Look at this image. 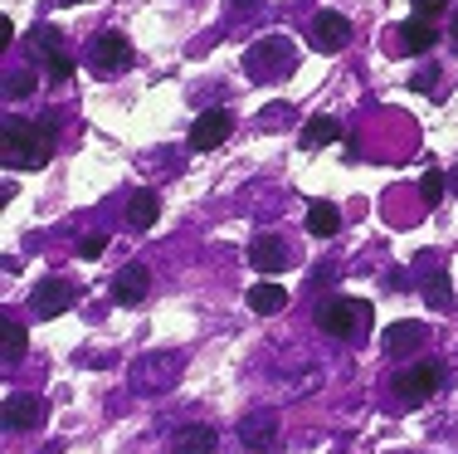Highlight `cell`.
Returning <instances> with one entry per match:
<instances>
[{
    "label": "cell",
    "mask_w": 458,
    "mask_h": 454,
    "mask_svg": "<svg viewBox=\"0 0 458 454\" xmlns=\"http://www.w3.org/2000/svg\"><path fill=\"white\" fill-rule=\"evenodd\" d=\"M49 151H54V123H45V127L5 123V133H0V157H5V167L39 171V167H49Z\"/></svg>",
    "instance_id": "1"
},
{
    "label": "cell",
    "mask_w": 458,
    "mask_h": 454,
    "mask_svg": "<svg viewBox=\"0 0 458 454\" xmlns=\"http://www.w3.org/2000/svg\"><path fill=\"white\" fill-rule=\"evenodd\" d=\"M298 69V49H293L288 35H264L244 49V73L254 83H278Z\"/></svg>",
    "instance_id": "2"
},
{
    "label": "cell",
    "mask_w": 458,
    "mask_h": 454,
    "mask_svg": "<svg viewBox=\"0 0 458 454\" xmlns=\"http://www.w3.org/2000/svg\"><path fill=\"white\" fill-rule=\"evenodd\" d=\"M312 318H318V328L327 332V338H356V332L366 328V318H370V308L361 298H322L318 303V313H312Z\"/></svg>",
    "instance_id": "3"
},
{
    "label": "cell",
    "mask_w": 458,
    "mask_h": 454,
    "mask_svg": "<svg viewBox=\"0 0 458 454\" xmlns=\"http://www.w3.org/2000/svg\"><path fill=\"white\" fill-rule=\"evenodd\" d=\"M181 366H185L181 352H147L132 362V386L147 396H157V391H166V386H176Z\"/></svg>",
    "instance_id": "4"
},
{
    "label": "cell",
    "mask_w": 458,
    "mask_h": 454,
    "mask_svg": "<svg viewBox=\"0 0 458 454\" xmlns=\"http://www.w3.org/2000/svg\"><path fill=\"white\" fill-rule=\"evenodd\" d=\"M390 386H395V401L400 406H424V401H434V396H439L444 366L439 362H420V366H410V372H400Z\"/></svg>",
    "instance_id": "5"
},
{
    "label": "cell",
    "mask_w": 458,
    "mask_h": 454,
    "mask_svg": "<svg viewBox=\"0 0 458 454\" xmlns=\"http://www.w3.org/2000/svg\"><path fill=\"white\" fill-rule=\"evenodd\" d=\"M89 64L93 73H117L132 64V45H127V35H117V30H107V35H93L89 39Z\"/></svg>",
    "instance_id": "6"
},
{
    "label": "cell",
    "mask_w": 458,
    "mask_h": 454,
    "mask_svg": "<svg viewBox=\"0 0 458 454\" xmlns=\"http://www.w3.org/2000/svg\"><path fill=\"white\" fill-rule=\"evenodd\" d=\"M283 425H278V410H249L244 420H239V440H244L254 454H268L278 445Z\"/></svg>",
    "instance_id": "7"
},
{
    "label": "cell",
    "mask_w": 458,
    "mask_h": 454,
    "mask_svg": "<svg viewBox=\"0 0 458 454\" xmlns=\"http://www.w3.org/2000/svg\"><path fill=\"white\" fill-rule=\"evenodd\" d=\"M229 133H234V113H225V107H215V113H200L191 127V147L195 151H215L229 142Z\"/></svg>",
    "instance_id": "8"
},
{
    "label": "cell",
    "mask_w": 458,
    "mask_h": 454,
    "mask_svg": "<svg viewBox=\"0 0 458 454\" xmlns=\"http://www.w3.org/2000/svg\"><path fill=\"white\" fill-rule=\"evenodd\" d=\"M346 45H352V20L336 15V10H322V15L312 20V49H322V54H342Z\"/></svg>",
    "instance_id": "9"
},
{
    "label": "cell",
    "mask_w": 458,
    "mask_h": 454,
    "mask_svg": "<svg viewBox=\"0 0 458 454\" xmlns=\"http://www.w3.org/2000/svg\"><path fill=\"white\" fill-rule=\"evenodd\" d=\"M30 308L39 313V318H59V313L73 308V284H64V278H39L35 294H30Z\"/></svg>",
    "instance_id": "10"
},
{
    "label": "cell",
    "mask_w": 458,
    "mask_h": 454,
    "mask_svg": "<svg viewBox=\"0 0 458 454\" xmlns=\"http://www.w3.org/2000/svg\"><path fill=\"white\" fill-rule=\"evenodd\" d=\"M5 430H35V425H45V401L39 396H25V391H15V396H5Z\"/></svg>",
    "instance_id": "11"
},
{
    "label": "cell",
    "mask_w": 458,
    "mask_h": 454,
    "mask_svg": "<svg viewBox=\"0 0 458 454\" xmlns=\"http://www.w3.org/2000/svg\"><path fill=\"white\" fill-rule=\"evenodd\" d=\"M147 288H151V269H147V264H127V269H117V278H113V298L123 303V308H137V303L147 298Z\"/></svg>",
    "instance_id": "12"
},
{
    "label": "cell",
    "mask_w": 458,
    "mask_h": 454,
    "mask_svg": "<svg viewBox=\"0 0 458 454\" xmlns=\"http://www.w3.org/2000/svg\"><path fill=\"white\" fill-rule=\"evenodd\" d=\"M302 151H322V147H332V142H342V117H332V113H312L308 123H302Z\"/></svg>",
    "instance_id": "13"
},
{
    "label": "cell",
    "mask_w": 458,
    "mask_h": 454,
    "mask_svg": "<svg viewBox=\"0 0 458 454\" xmlns=\"http://www.w3.org/2000/svg\"><path fill=\"white\" fill-rule=\"evenodd\" d=\"M249 264H254V269H264V274H278V269L288 264V244H283L274 230L254 235V244H249Z\"/></svg>",
    "instance_id": "14"
},
{
    "label": "cell",
    "mask_w": 458,
    "mask_h": 454,
    "mask_svg": "<svg viewBox=\"0 0 458 454\" xmlns=\"http://www.w3.org/2000/svg\"><path fill=\"white\" fill-rule=\"evenodd\" d=\"M424 338H429V332H424V322H410V318H400V322H390L386 328V352L390 356H410V352H420L424 347Z\"/></svg>",
    "instance_id": "15"
},
{
    "label": "cell",
    "mask_w": 458,
    "mask_h": 454,
    "mask_svg": "<svg viewBox=\"0 0 458 454\" xmlns=\"http://www.w3.org/2000/svg\"><path fill=\"white\" fill-rule=\"evenodd\" d=\"M215 445H220L215 425H181L176 430V454H215Z\"/></svg>",
    "instance_id": "16"
},
{
    "label": "cell",
    "mask_w": 458,
    "mask_h": 454,
    "mask_svg": "<svg viewBox=\"0 0 458 454\" xmlns=\"http://www.w3.org/2000/svg\"><path fill=\"white\" fill-rule=\"evenodd\" d=\"M424 303H429L434 313H449L454 303V284H449V269H424Z\"/></svg>",
    "instance_id": "17"
},
{
    "label": "cell",
    "mask_w": 458,
    "mask_h": 454,
    "mask_svg": "<svg viewBox=\"0 0 458 454\" xmlns=\"http://www.w3.org/2000/svg\"><path fill=\"white\" fill-rule=\"evenodd\" d=\"M395 35H400V45H405L410 54H429L434 45H439V30H434L429 20H405Z\"/></svg>",
    "instance_id": "18"
},
{
    "label": "cell",
    "mask_w": 458,
    "mask_h": 454,
    "mask_svg": "<svg viewBox=\"0 0 458 454\" xmlns=\"http://www.w3.org/2000/svg\"><path fill=\"white\" fill-rule=\"evenodd\" d=\"M336 230H342V210H336L332 201H312V205H308V235L332 240Z\"/></svg>",
    "instance_id": "19"
},
{
    "label": "cell",
    "mask_w": 458,
    "mask_h": 454,
    "mask_svg": "<svg viewBox=\"0 0 458 454\" xmlns=\"http://www.w3.org/2000/svg\"><path fill=\"white\" fill-rule=\"evenodd\" d=\"M249 308H254L259 318H274V313L288 308V288L283 284H254L249 288Z\"/></svg>",
    "instance_id": "20"
},
{
    "label": "cell",
    "mask_w": 458,
    "mask_h": 454,
    "mask_svg": "<svg viewBox=\"0 0 458 454\" xmlns=\"http://www.w3.org/2000/svg\"><path fill=\"white\" fill-rule=\"evenodd\" d=\"M157 215H161L157 191H137V196L127 201V225H132V230H151V225H157Z\"/></svg>",
    "instance_id": "21"
},
{
    "label": "cell",
    "mask_w": 458,
    "mask_h": 454,
    "mask_svg": "<svg viewBox=\"0 0 458 454\" xmlns=\"http://www.w3.org/2000/svg\"><path fill=\"white\" fill-rule=\"evenodd\" d=\"M0 356H5V366L25 356V328H20L10 313H0Z\"/></svg>",
    "instance_id": "22"
},
{
    "label": "cell",
    "mask_w": 458,
    "mask_h": 454,
    "mask_svg": "<svg viewBox=\"0 0 458 454\" xmlns=\"http://www.w3.org/2000/svg\"><path fill=\"white\" fill-rule=\"evenodd\" d=\"M35 73H25V69H20V73H5V99L10 103H15V99H30V93H35Z\"/></svg>",
    "instance_id": "23"
},
{
    "label": "cell",
    "mask_w": 458,
    "mask_h": 454,
    "mask_svg": "<svg viewBox=\"0 0 458 454\" xmlns=\"http://www.w3.org/2000/svg\"><path fill=\"white\" fill-rule=\"evenodd\" d=\"M444 186H449V176H444V171L434 167V171H424V181H420V196L429 201V205H439V201H444Z\"/></svg>",
    "instance_id": "24"
},
{
    "label": "cell",
    "mask_w": 458,
    "mask_h": 454,
    "mask_svg": "<svg viewBox=\"0 0 458 454\" xmlns=\"http://www.w3.org/2000/svg\"><path fill=\"white\" fill-rule=\"evenodd\" d=\"M30 45H35L39 54H49V59H54V54H59V30H54V25H35Z\"/></svg>",
    "instance_id": "25"
},
{
    "label": "cell",
    "mask_w": 458,
    "mask_h": 454,
    "mask_svg": "<svg viewBox=\"0 0 458 454\" xmlns=\"http://www.w3.org/2000/svg\"><path fill=\"white\" fill-rule=\"evenodd\" d=\"M45 73H49L54 89H59V83H69V79H73V59H69V54H54V59L45 64Z\"/></svg>",
    "instance_id": "26"
},
{
    "label": "cell",
    "mask_w": 458,
    "mask_h": 454,
    "mask_svg": "<svg viewBox=\"0 0 458 454\" xmlns=\"http://www.w3.org/2000/svg\"><path fill=\"white\" fill-rule=\"evenodd\" d=\"M103 250H107V235H83L79 240V259H98Z\"/></svg>",
    "instance_id": "27"
},
{
    "label": "cell",
    "mask_w": 458,
    "mask_h": 454,
    "mask_svg": "<svg viewBox=\"0 0 458 454\" xmlns=\"http://www.w3.org/2000/svg\"><path fill=\"white\" fill-rule=\"evenodd\" d=\"M414 10H420V20H424V15H439V10H449V0H414Z\"/></svg>",
    "instance_id": "28"
},
{
    "label": "cell",
    "mask_w": 458,
    "mask_h": 454,
    "mask_svg": "<svg viewBox=\"0 0 458 454\" xmlns=\"http://www.w3.org/2000/svg\"><path fill=\"white\" fill-rule=\"evenodd\" d=\"M434 73H439V69H424V73H414V89H420V93H429V89H434Z\"/></svg>",
    "instance_id": "29"
},
{
    "label": "cell",
    "mask_w": 458,
    "mask_h": 454,
    "mask_svg": "<svg viewBox=\"0 0 458 454\" xmlns=\"http://www.w3.org/2000/svg\"><path fill=\"white\" fill-rule=\"evenodd\" d=\"M449 45L458 49V10H454V20H449Z\"/></svg>",
    "instance_id": "30"
},
{
    "label": "cell",
    "mask_w": 458,
    "mask_h": 454,
    "mask_svg": "<svg viewBox=\"0 0 458 454\" xmlns=\"http://www.w3.org/2000/svg\"><path fill=\"white\" fill-rule=\"evenodd\" d=\"M449 191H454V196H458V167L449 171Z\"/></svg>",
    "instance_id": "31"
},
{
    "label": "cell",
    "mask_w": 458,
    "mask_h": 454,
    "mask_svg": "<svg viewBox=\"0 0 458 454\" xmlns=\"http://www.w3.org/2000/svg\"><path fill=\"white\" fill-rule=\"evenodd\" d=\"M249 5H259V0H234V10H249Z\"/></svg>",
    "instance_id": "32"
}]
</instances>
